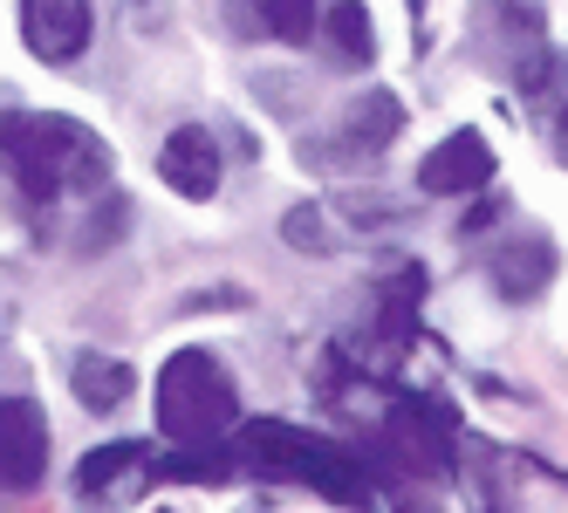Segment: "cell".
Wrapping results in <instances>:
<instances>
[{"label":"cell","instance_id":"1","mask_svg":"<svg viewBox=\"0 0 568 513\" xmlns=\"http://www.w3.org/2000/svg\"><path fill=\"white\" fill-rule=\"evenodd\" d=\"M0 157L21 185L28 206H55V199H90L110 192V151L90 124L55 110H14L0 116Z\"/></svg>","mask_w":568,"mask_h":513},{"label":"cell","instance_id":"9","mask_svg":"<svg viewBox=\"0 0 568 513\" xmlns=\"http://www.w3.org/2000/svg\"><path fill=\"white\" fill-rule=\"evenodd\" d=\"M486 274L500 281V295L507 301H535L548 281H555V247L541 240V233H514V240L486 260Z\"/></svg>","mask_w":568,"mask_h":513},{"label":"cell","instance_id":"10","mask_svg":"<svg viewBox=\"0 0 568 513\" xmlns=\"http://www.w3.org/2000/svg\"><path fill=\"white\" fill-rule=\"evenodd\" d=\"M397 131H404V103H397L390 90H363V96L343 110V151H349V157H377V151H390Z\"/></svg>","mask_w":568,"mask_h":513},{"label":"cell","instance_id":"4","mask_svg":"<svg viewBox=\"0 0 568 513\" xmlns=\"http://www.w3.org/2000/svg\"><path fill=\"white\" fill-rule=\"evenodd\" d=\"M49 472V418L34 398H0V493H34Z\"/></svg>","mask_w":568,"mask_h":513},{"label":"cell","instance_id":"8","mask_svg":"<svg viewBox=\"0 0 568 513\" xmlns=\"http://www.w3.org/2000/svg\"><path fill=\"white\" fill-rule=\"evenodd\" d=\"M226 28L247 42H315L322 8L315 0H226Z\"/></svg>","mask_w":568,"mask_h":513},{"label":"cell","instance_id":"6","mask_svg":"<svg viewBox=\"0 0 568 513\" xmlns=\"http://www.w3.org/2000/svg\"><path fill=\"white\" fill-rule=\"evenodd\" d=\"M97 34V0H21V42L34 62H75Z\"/></svg>","mask_w":568,"mask_h":513},{"label":"cell","instance_id":"2","mask_svg":"<svg viewBox=\"0 0 568 513\" xmlns=\"http://www.w3.org/2000/svg\"><path fill=\"white\" fill-rule=\"evenodd\" d=\"M233 459L261 472V480H295V486H315L329 500H349V506H371V493H363V472L343 445H329L322 431H302L288 418H247L233 439Z\"/></svg>","mask_w":568,"mask_h":513},{"label":"cell","instance_id":"16","mask_svg":"<svg viewBox=\"0 0 568 513\" xmlns=\"http://www.w3.org/2000/svg\"><path fill=\"white\" fill-rule=\"evenodd\" d=\"M555 151L568 157V110H561V131H555Z\"/></svg>","mask_w":568,"mask_h":513},{"label":"cell","instance_id":"11","mask_svg":"<svg viewBox=\"0 0 568 513\" xmlns=\"http://www.w3.org/2000/svg\"><path fill=\"white\" fill-rule=\"evenodd\" d=\"M144 472H151V445H138V439H116V445H97L83 465H75V493L110 500L116 486H144Z\"/></svg>","mask_w":568,"mask_h":513},{"label":"cell","instance_id":"5","mask_svg":"<svg viewBox=\"0 0 568 513\" xmlns=\"http://www.w3.org/2000/svg\"><path fill=\"white\" fill-rule=\"evenodd\" d=\"M494 144H486L473 124L453 131V137H438L425 157H418V185L432 192V199H473V192L494 185Z\"/></svg>","mask_w":568,"mask_h":513},{"label":"cell","instance_id":"7","mask_svg":"<svg viewBox=\"0 0 568 513\" xmlns=\"http://www.w3.org/2000/svg\"><path fill=\"white\" fill-rule=\"evenodd\" d=\"M158 178H165V185L179 192V199L206 206L213 192H220V178H226L213 131H206V124H179V131H172L165 144H158Z\"/></svg>","mask_w":568,"mask_h":513},{"label":"cell","instance_id":"14","mask_svg":"<svg viewBox=\"0 0 568 513\" xmlns=\"http://www.w3.org/2000/svg\"><path fill=\"white\" fill-rule=\"evenodd\" d=\"M213 452H220V439L185 445L179 459H165V472H172V480H199V486H213V480H226V465H240V459H233V445H226V459H213Z\"/></svg>","mask_w":568,"mask_h":513},{"label":"cell","instance_id":"17","mask_svg":"<svg viewBox=\"0 0 568 513\" xmlns=\"http://www.w3.org/2000/svg\"><path fill=\"white\" fill-rule=\"evenodd\" d=\"M158 513H179V506H158Z\"/></svg>","mask_w":568,"mask_h":513},{"label":"cell","instance_id":"3","mask_svg":"<svg viewBox=\"0 0 568 513\" xmlns=\"http://www.w3.org/2000/svg\"><path fill=\"white\" fill-rule=\"evenodd\" d=\"M233 424H240V383L226 377V363L213 349H179L158 370V431L179 445H206L226 439Z\"/></svg>","mask_w":568,"mask_h":513},{"label":"cell","instance_id":"12","mask_svg":"<svg viewBox=\"0 0 568 513\" xmlns=\"http://www.w3.org/2000/svg\"><path fill=\"white\" fill-rule=\"evenodd\" d=\"M69 383H75V398H83V411H116V404H131L138 370L116 363V357H103V349H75Z\"/></svg>","mask_w":568,"mask_h":513},{"label":"cell","instance_id":"13","mask_svg":"<svg viewBox=\"0 0 568 513\" xmlns=\"http://www.w3.org/2000/svg\"><path fill=\"white\" fill-rule=\"evenodd\" d=\"M322 34H329V49L349 55L356 69L377 62V34H371V8H363V0H329V8H322Z\"/></svg>","mask_w":568,"mask_h":513},{"label":"cell","instance_id":"15","mask_svg":"<svg viewBox=\"0 0 568 513\" xmlns=\"http://www.w3.org/2000/svg\"><path fill=\"white\" fill-rule=\"evenodd\" d=\"M281 240H288V247H302V254H336L322 206H288V219H281Z\"/></svg>","mask_w":568,"mask_h":513}]
</instances>
